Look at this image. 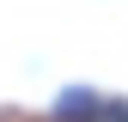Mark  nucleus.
<instances>
[{
	"instance_id": "nucleus-1",
	"label": "nucleus",
	"mask_w": 128,
	"mask_h": 122,
	"mask_svg": "<svg viewBox=\"0 0 128 122\" xmlns=\"http://www.w3.org/2000/svg\"><path fill=\"white\" fill-rule=\"evenodd\" d=\"M92 110H98V98H92V92H61V104H55L61 122H92Z\"/></svg>"
},
{
	"instance_id": "nucleus-2",
	"label": "nucleus",
	"mask_w": 128,
	"mask_h": 122,
	"mask_svg": "<svg viewBox=\"0 0 128 122\" xmlns=\"http://www.w3.org/2000/svg\"><path fill=\"white\" fill-rule=\"evenodd\" d=\"M92 122H128V104H98Z\"/></svg>"
}]
</instances>
